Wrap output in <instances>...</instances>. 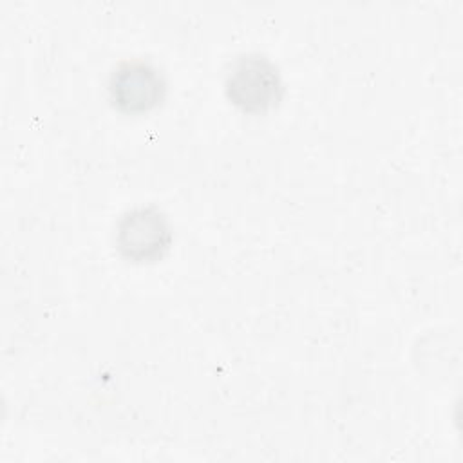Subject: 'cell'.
Instances as JSON below:
<instances>
[{
  "mask_svg": "<svg viewBox=\"0 0 463 463\" xmlns=\"http://www.w3.org/2000/svg\"><path fill=\"white\" fill-rule=\"evenodd\" d=\"M226 90L230 99L244 110H262L279 99L280 76L266 56L246 54L233 61Z\"/></svg>",
  "mask_w": 463,
  "mask_h": 463,
  "instance_id": "cell-1",
  "label": "cell"
},
{
  "mask_svg": "<svg viewBox=\"0 0 463 463\" xmlns=\"http://www.w3.org/2000/svg\"><path fill=\"white\" fill-rule=\"evenodd\" d=\"M116 242L119 251L134 260H148L161 255L170 242V228L165 215L156 208H136L118 226Z\"/></svg>",
  "mask_w": 463,
  "mask_h": 463,
  "instance_id": "cell-2",
  "label": "cell"
},
{
  "mask_svg": "<svg viewBox=\"0 0 463 463\" xmlns=\"http://www.w3.org/2000/svg\"><path fill=\"white\" fill-rule=\"evenodd\" d=\"M110 99L125 112H141L154 107L165 90L161 74L145 61H125L110 76Z\"/></svg>",
  "mask_w": 463,
  "mask_h": 463,
  "instance_id": "cell-3",
  "label": "cell"
}]
</instances>
